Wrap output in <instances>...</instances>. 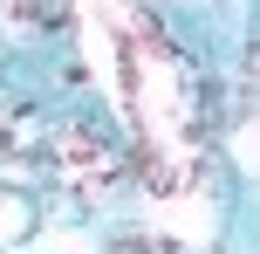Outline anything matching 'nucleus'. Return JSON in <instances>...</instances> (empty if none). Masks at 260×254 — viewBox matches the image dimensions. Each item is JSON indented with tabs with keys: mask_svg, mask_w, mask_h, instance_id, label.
Instances as JSON below:
<instances>
[{
	"mask_svg": "<svg viewBox=\"0 0 260 254\" xmlns=\"http://www.w3.org/2000/svg\"><path fill=\"white\" fill-rule=\"evenodd\" d=\"M48 172L62 179V186H76V192H96V186H110V179L123 172V158H117V145H110L103 124L69 117L62 131L48 137Z\"/></svg>",
	"mask_w": 260,
	"mask_h": 254,
	"instance_id": "obj_1",
	"label": "nucleus"
},
{
	"mask_svg": "<svg viewBox=\"0 0 260 254\" xmlns=\"http://www.w3.org/2000/svg\"><path fill=\"white\" fill-rule=\"evenodd\" d=\"M27 227H35V213H27V200H0V241H21Z\"/></svg>",
	"mask_w": 260,
	"mask_h": 254,
	"instance_id": "obj_2",
	"label": "nucleus"
}]
</instances>
